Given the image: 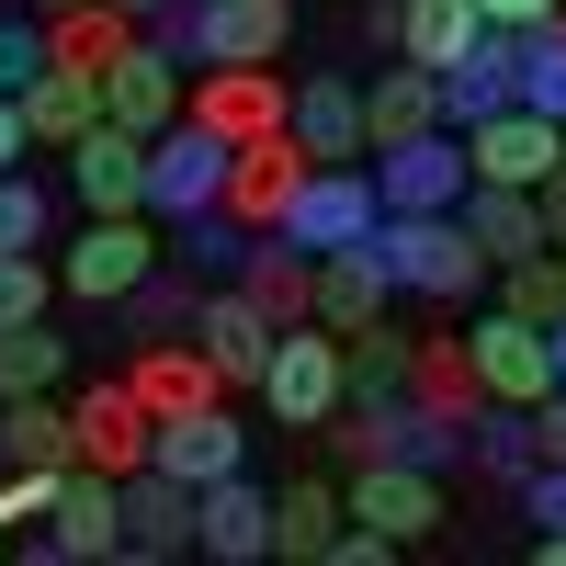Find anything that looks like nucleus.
<instances>
[{"instance_id":"1","label":"nucleus","mask_w":566,"mask_h":566,"mask_svg":"<svg viewBox=\"0 0 566 566\" xmlns=\"http://www.w3.org/2000/svg\"><path fill=\"white\" fill-rule=\"evenodd\" d=\"M374 261H386V283L397 295H431V306H464V295H488V250L464 239L453 216H374V239H363Z\"/></svg>"},{"instance_id":"2","label":"nucleus","mask_w":566,"mask_h":566,"mask_svg":"<svg viewBox=\"0 0 566 566\" xmlns=\"http://www.w3.org/2000/svg\"><path fill=\"white\" fill-rule=\"evenodd\" d=\"M283 34H295V0H170L159 45L181 69H272Z\"/></svg>"},{"instance_id":"3","label":"nucleus","mask_w":566,"mask_h":566,"mask_svg":"<svg viewBox=\"0 0 566 566\" xmlns=\"http://www.w3.org/2000/svg\"><path fill=\"white\" fill-rule=\"evenodd\" d=\"M261 408H272V431H317L328 408H340V328H272V363H261Z\"/></svg>"},{"instance_id":"4","label":"nucleus","mask_w":566,"mask_h":566,"mask_svg":"<svg viewBox=\"0 0 566 566\" xmlns=\"http://www.w3.org/2000/svg\"><path fill=\"white\" fill-rule=\"evenodd\" d=\"M374 216H386L374 170H363V159H328V170L295 181V205H283V239H295V250H363V239H374Z\"/></svg>"},{"instance_id":"5","label":"nucleus","mask_w":566,"mask_h":566,"mask_svg":"<svg viewBox=\"0 0 566 566\" xmlns=\"http://www.w3.org/2000/svg\"><path fill=\"white\" fill-rule=\"evenodd\" d=\"M363 170H374V193H386L397 216H453V205H464V181H476L453 125H419V136H397V148H374Z\"/></svg>"},{"instance_id":"6","label":"nucleus","mask_w":566,"mask_h":566,"mask_svg":"<svg viewBox=\"0 0 566 566\" xmlns=\"http://www.w3.org/2000/svg\"><path fill=\"white\" fill-rule=\"evenodd\" d=\"M148 272H159L148 216H91L80 239H69V261H57V295H80V306H125Z\"/></svg>"},{"instance_id":"7","label":"nucleus","mask_w":566,"mask_h":566,"mask_svg":"<svg viewBox=\"0 0 566 566\" xmlns=\"http://www.w3.org/2000/svg\"><path fill=\"white\" fill-rule=\"evenodd\" d=\"M453 136H464V170H476V181H510V193H533L544 170H566V125L533 114V103H499V114L453 125Z\"/></svg>"},{"instance_id":"8","label":"nucleus","mask_w":566,"mask_h":566,"mask_svg":"<svg viewBox=\"0 0 566 566\" xmlns=\"http://www.w3.org/2000/svg\"><path fill=\"white\" fill-rule=\"evenodd\" d=\"M57 159L80 181V216H148V136H125L114 114H91Z\"/></svg>"},{"instance_id":"9","label":"nucleus","mask_w":566,"mask_h":566,"mask_svg":"<svg viewBox=\"0 0 566 566\" xmlns=\"http://www.w3.org/2000/svg\"><path fill=\"white\" fill-rule=\"evenodd\" d=\"M340 510L374 522V533L408 555V544L442 533V476H431V464H352V476H340Z\"/></svg>"},{"instance_id":"10","label":"nucleus","mask_w":566,"mask_h":566,"mask_svg":"<svg viewBox=\"0 0 566 566\" xmlns=\"http://www.w3.org/2000/svg\"><path fill=\"white\" fill-rule=\"evenodd\" d=\"M148 431L159 419L136 408L125 374H103V386L69 397V464H91V476H136V464H148Z\"/></svg>"},{"instance_id":"11","label":"nucleus","mask_w":566,"mask_h":566,"mask_svg":"<svg viewBox=\"0 0 566 566\" xmlns=\"http://www.w3.org/2000/svg\"><path fill=\"white\" fill-rule=\"evenodd\" d=\"M464 352H476V386H488L499 408H544V397H555V352H544V328H533V317L488 306L476 328H464Z\"/></svg>"},{"instance_id":"12","label":"nucleus","mask_w":566,"mask_h":566,"mask_svg":"<svg viewBox=\"0 0 566 566\" xmlns=\"http://www.w3.org/2000/svg\"><path fill=\"white\" fill-rule=\"evenodd\" d=\"M283 103H295V80H283V69H193V91H181V114H193L205 136H227V148L272 136Z\"/></svg>"},{"instance_id":"13","label":"nucleus","mask_w":566,"mask_h":566,"mask_svg":"<svg viewBox=\"0 0 566 566\" xmlns=\"http://www.w3.org/2000/svg\"><path fill=\"white\" fill-rule=\"evenodd\" d=\"M216 193H227V136H205L193 114H181L170 136H148V216H216Z\"/></svg>"},{"instance_id":"14","label":"nucleus","mask_w":566,"mask_h":566,"mask_svg":"<svg viewBox=\"0 0 566 566\" xmlns=\"http://www.w3.org/2000/svg\"><path fill=\"white\" fill-rule=\"evenodd\" d=\"M148 464H159V476H181V488H216V476H239V464H250V419L239 408H181V419H159V431H148Z\"/></svg>"},{"instance_id":"15","label":"nucleus","mask_w":566,"mask_h":566,"mask_svg":"<svg viewBox=\"0 0 566 566\" xmlns=\"http://www.w3.org/2000/svg\"><path fill=\"white\" fill-rule=\"evenodd\" d=\"M306 170H317V159L272 125V136H250V148H227V193H216V216H239L250 239H261V227H283V205H295Z\"/></svg>"},{"instance_id":"16","label":"nucleus","mask_w":566,"mask_h":566,"mask_svg":"<svg viewBox=\"0 0 566 566\" xmlns=\"http://www.w3.org/2000/svg\"><path fill=\"white\" fill-rule=\"evenodd\" d=\"M181 91H193V80H181V57H170L159 34H136L125 57L103 69V114H114L125 136H170V125H181Z\"/></svg>"},{"instance_id":"17","label":"nucleus","mask_w":566,"mask_h":566,"mask_svg":"<svg viewBox=\"0 0 566 566\" xmlns=\"http://www.w3.org/2000/svg\"><path fill=\"white\" fill-rule=\"evenodd\" d=\"M114 533H125V476L69 464V476H57V510H45V533H34V555H45V566H80V555H114Z\"/></svg>"},{"instance_id":"18","label":"nucleus","mask_w":566,"mask_h":566,"mask_svg":"<svg viewBox=\"0 0 566 566\" xmlns=\"http://www.w3.org/2000/svg\"><path fill=\"white\" fill-rule=\"evenodd\" d=\"M193 544L216 555V566H261L272 555V488L250 476H216V488H193Z\"/></svg>"},{"instance_id":"19","label":"nucleus","mask_w":566,"mask_h":566,"mask_svg":"<svg viewBox=\"0 0 566 566\" xmlns=\"http://www.w3.org/2000/svg\"><path fill=\"white\" fill-rule=\"evenodd\" d=\"M125 386H136V408H148V419H181V408H216V397H227V374L193 352V328H170V340H136Z\"/></svg>"},{"instance_id":"20","label":"nucleus","mask_w":566,"mask_h":566,"mask_svg":"<svg viewBox=\"0 0 566 566\" xmlns=\"http://www.w3.org/2000/svg\"><path fill=\"white\" fill-rule=\"evenodd\" d=\"M181 544H193V488H181V476H159V464H136V476H125V533H114V555L170 566Z\"/></svg>"},{"instance_id":"21","label":"nucleus","mask_w":566,"mask_h":566,"mask_svg":"<svg viewBox=\"0 0 566 566\" xmlns=\"http://www.w3.org/2000/svg\"><path fill=\"white\" fill-rule=\"evenodd\" d=\"M193 352L227 374V386H250V397H261V363H272V317L239 295V283H216V295L193 306Z\"/></svg>"},{"instance_id":"22","label":"nucleus","mask_w":566,"mask_h":566,"mask_svg":"<svg viewBox=\"0 0 566 566\" xmlns=\"http://www.w3.org/2000/svg\"><path fill=\"white\" fill-rule=\"evenodd\" d=\"M227 283H239V295H250L272 328H295L306 295H317V250H295L283 227H261V239H239V272H227Z\"/></svg>"},{"instance_id":"23","label":"nucleus","mask_w":566,"mask_h":566,"mask_svg":"<svg viewBox=\"0 0 566 566\" xmlns=\"http://www.w3.org/2000/svg\"><path fill=\"white\" fill-rule=\"evenodd\" d=\"M499 103H522V34L488 23V34L442 69V125H476V114H499Z\"/></svg>"},{"instance_id":"24","label":"nucleus","mask_w":566,"mask_h":566,"mask_svg":"<svg viewBox=\"0 0 566 566\" xmlns=\"http://www.w3.org/2000/svg\"><path fill=\"white\" fill-rule=\"evenodd\" d=\"M136 34H148V23H136L125 0H69V12H45V69L103 80V69L125 57V45H136Z\"/></svg>"},{"instance_id":"25","label":"nucleus","mask_w":566,"mask_h":566,"mask_svg":"<svg viewBox=\"0 0 566 566\" xmlns=\"http://www.w3.org/2000/svg\"><path fill=\"white\" fill-rule=\"evenodd\" d=\"M283 136H295L317 170H328V159H363V80H295Z\"/></svg>"},{"instance_id":"26","label":"nucleus","mask_w":566,"mask_h":566,"mask_svg":"<svg viewBox=\"0 0 566 566\" xmlns=\"http://www.w3.org/2000/svg\"><path fill=\"white\" fill-rule=\"evenodd\" d=\"M419 125H442V80H431V69H408V57H397V69H374V80H363V159H374V148H397V136H419Z\"/></svg>"},{"instance_id":"27","label":"nucleus","mask_w":566,"mask_h":566,"mask_svg":"<svg viewBox=\"0 0 566 566\" xmlns=\"http://www.w3.org/2000/svg\"><path fill=\"white\" fill-rule=\"evenodd\" d=\"M453 227L488 250V272H499V261H533V250H544V216H533V193H510V181H464Z\"/></svg>"},{"instance_id":"28","label":"nucleus","mask_w":566,"mask_h":566,"mask_svg":"<svg viewBox=\"0 0 566 566\" xmlns=\"http://www.w3.org/2000/svg\"><path fill=\"white\" fill-rule=\"evenodd\" d=\"M340 522H352V510H340V476H283V488H272V555H283V566H317Z\"/></svg>"},{"instance_id":"29","label":"nucleus","mask_w":566,"mask_h":566,"mask_svg":"<svg viewBox=\"0 0 566 566\" xmlns=\"http://www.w3.org/2000/svg\"><path fill=\"white\" fill-rule=\"evenodd\" d=\"M386 306H397V283H386L374 250H317V295H306L317 328H363V317H386Z\"/></svg>"},{"instance_id":"30","label":"nucleus","mask_w":566,"mask_h":566,"mask_svg":"<svg viewBox=\"0 0 566 566\" xmlns=\"http://www.w3.org/2000/svg\"><path fill=\"white\" fill-rule=\"evenodd\" d=\"M408 397L431 408V419H453V431H464V419L488 408V386H476V352H464L453 328H442V340H408Z\"/></svg>"},{"instance_id":"31","label":"nucleus","mask_w":566,"mask_h":566,"mask_svg":"<svg viewBox=\"0 0 566 566\" xmlns=\"http://www.w3.org/2000/svg\"><path fill=\"white\" fill-rule=\"evenodd\" d=\"M12 103H23V136H34V148H69V136L103 114V80H80V69H34Z\"/></svg>"},{"instance_id":"32","label":"nucleus","mask_w":566,"mask_h":566,"mask_svg":"<svg viewBox=\"0 0 566 566\" xmlns=\"http://www.w3.org/2000/svg\"><path fill=\"white\" fill-rule=\"evenodd\" d=\"M476 34H488V12H476V0H408V23H397V57L442 80V69H453Z\"/></svg>"},{"instance_id":"33","label":"nucleus","mask_w":566,"mask_h":566,"mask_svg":"<svg viewBox=\"0 0 566 566\" xmlns=\"http://www.w3.org/2000/svg\"><path fill=\"white\" fill-rule=\"evenodd\" d=\"M464 464H488L499 488H522L533 464H544V453H533V408H499V397H488L476 419H464Z\"/></svg>"},{"instance_id":"34","label":"nucleus","mask_w":566,"mask_h":566,"mask_svg":"<svg viewBox=\"0 0 566 566\" xmlns=\"http://www.w3.org/2000/svg\"><path fill=\"white\" fill-rule=\"evenodd\" d=\"M0 453H12V464H69V408H57V386L0 397Z\"/></svg>"},{"instance_id":"35","label":"nucleus","mask_w":566,"mask_h":566,"mask_svg":"<svg viewBox=\"0 0 566 566\" xmlns=\"http://www.w3.org/2000/svg\"><path fill=\"white\" fill-rule=\"evenodd\" d=\"M488 283H499V306H510V317H533V328H555V317H566V250H533V261H499Z\"/></svg>"},{"instance_id":"36","label":"nucleus","mask_w":566,"mask_h":566,"mask_svg":"<svg viewBox=\"0 0 566 566\" xmlns=\"http://www.w3.org/2000/svg\"><path fill=\"white\" fill-rule=\"evenodd\" d=\"M363 386H408V328H386V317L340 328V397H363Z\"/></svg>"},{"instance_id":"37","label":"nucleus","mask_w":566,"mask_h":566,"mask_svg":"<svg viewBox=\"0 0 566 566\" xmlns=\"http://www.w3.org/2000/svg\"><path fill=\"white\" fill-rule=\"evenodd\" d=\"M69 374V340L45 317H23V328H0V397H34V386H57Z\"/></svg>"},{"instance_id":"38","label":"nucleus","mask_w":566,"mask_h":566,"mask_svg":"<svg viewBox=\"0 0 566 566\" xmlns=\"http://www.w3.org/2000/svg\"><path fill=\"white\" fill-rule=\"evenodd\" d=\"M522 103L566 125V23H533L522 34Z\"/></svg>"},{"instance_id":"39","label":"nucleus","mask_w":566,"mask_h":566,"mask_svg":"<svg viewBox=\"0 0 566 566\" xmlns=\"http://www.w3.org/2000/svg\"><path fill=\"white\" fill-rule=\"evenodd\" d=\"M45 295H57V272H45L34 250H0V328H23V317H45Z\"/></svg>"},{"instance_id":"40","label":"nucleus","mask_w":566,"mask_h":566,"mask_svg":"<svg viewBox=\"0 0 566 566\" xmlns=\"http://www.w3.org/2000/svg\"><path fill=\"white\" fill-rule=\"evenodd\" d=\"M125 306H136V328H148V340H170V328H193V306H205V295H193V283H170V272H148Z\"/></svg>"},{"instance_id":"41","label":"nucleus","mask_w":566,"mask_h":566,"mask_svg":"<svg viewBox=\"0 0 566 566\" xmlns=\"http://www.w3.org/2000/svg\"><path fill=\"white\" fill-rule=\"evenodd\" d=\"M239 239H250L239 216H181V261L193 272H239Z\"/></svg>"},{"instance_id":"42","label":"nucleus","mask_w":566,"mask_h":566,"mask_svg":"<svg viewBox=\"0 0 566 566\" xmlns=\"http://www.w3.org/2000/svg\"><path fill=\"white\" fill-rule=\"evenodd\" d=\"M45 69V12H0V91H23Z\"/></svg>"},{"instance_id":"43","label":"nucleus","mask_w":566,"mask_h":566,"mask_svg":"<svg viewBox=\"0 0 566 566\" xmlns=\"http://www.w3.org/2000/svg\"><path fill=\"white\" fill-rule=\"evenodd\" d=\"M34 239H45V193L23 170H0V250H34Z\"/></svg>"},{"instance_id":"44","label":"nucleus","mask_w":566,"mask_h":566,"mask_svg":"<svg viewBox=\"0 0 566 566\" xmlns=\"http://www.w3.org/2000/svg\"><path fill=\"white\" fill-rule=\"evenodd\" d=\"M533 216H544V250H566V170L533 181Z\"/></svg>"},{"instance_id":"45","label":"nucleus","mask_w":566,"mask_h":566,"mask_svg":"<svg viewBox=\"0 0 566 566\" xmlns=\"http://www.w3.org/2000/svg\"><path fill=\"white\" fill-rule=\"evenodd\" d=\"M533 453H544V464H566V386L533 408Z\"/></svg>"},{"instance_id":"46","label":"nucleus","mask_w":566,"mask_h":566,"mask_svg":"<svg viewBox=\"0 0 566 566\" xmlns=\"http://www.w3.org/2000/svg\"><path fill=\"white\" fill-rule=\"evenodd\" d=\"M476 12H488L499 34H533V23H555V0H476Z\"/></svg>"},{"instance_id":"47","label":"nucleus","mask_w":566,"mask_h":566,"mask_svg":"<svg viewBox=\"0 0 566 566\" xmlns=\"http://www.w3.org/2000/svg\"><path fill=\"white\" fill-rule=\"evenodd\" d=\"M397 23H408V0H363V45H386V57H397Z\"/></svg>"},{"instance_id":"48","label":"nucleus","mask_w":566,"mask_h":566,"mask_svg":"<svg viewBox=\"0 0 566 566\" xmlns=\"http://www.w3.org/2000/svg\"><path fill=\"white\" fill-rule=\"evenodd\" d=\"M23 148H34V136H23V103H12V91H0V170H12Z\"/></svg>"},{"instance_id":"49","label":"nucleus","mask_w":566,"mask_h":566,"mask_svg":"<svg viewBox=\"0 0 566 566\" xmlns=\"http://www.w3.org/2000/svg\"><path fill=\"white\" fill-rule=\"evenodd\" d=\"M544 352H555V386H566V317H555V328H544Z\"/></svg>"},{"instance_id":"50","label":"nucleus","mask_w":566,"mask_h":566,"mask_svg":"<svg viewBox=\"0 0 566 566\" xmlns=\"http://www.w3.org/2000/svg\"><path fill=\"white\" fill-rule=\"evenodd\" d=\"M125 12H136V23H159V12H170V0H125Z\"/></svg>"},{"instance_id":"51","label":"nucleus","mask_w":566,"mask_h":566,"mask_svg":"<svg viewBox=\"0 0 566 566\" xmlns=\"http://www.w3.org/2000/svg\"><path fill=\"white\" fill-rule=\"evenodd\" d=\"M23 12H69V0H23Z\"/></svg>"},{"instance_id":"52","label":"nucleus","mask_w":566,"mask_h":566,"mask_svg":"<svg viewBox=\"0 0 566 566\" xmlns=\"http://www.w3.org/2000/svg\"><path fill=\"white\" fill-rule=\"evenodd\" d=\"M555 23H566V0H555Z\"/></svg>"},{"instance_id":"53","label":"nucleus","mask_w":566,"mask_h":566,"mask_svg":"<svg viewBox=\"0 0 566 566\" xmlns=\"http://www.w3.org/2000/svg\"><path fill=\"white\" fill-rule=\"evenodd\" d=\"M0 464H12V453H0Z\"/></svg>"}]
</instances>
